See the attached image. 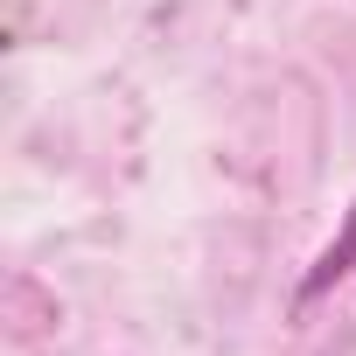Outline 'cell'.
Listing matches in <instances>:
<instances>
[{"mask_svg": "<svg viewBox=\"0 0 356 356\" xmlns=\"http://www.w3.org/2000/svg\"><path fill=\"white\" fill-rule=\"evenodd\" d=\"M8 321H15V335H49L56 328V300L35 286V280H8Z\"/></svg>", "mask_w": 356, "mask_h": 356, "instance_id": "cell-1", "label": "cell"}, {"mask_svg": "<svg viewBox=\"0 0 356 356\" xmlns=\"http://www.w3.org/2000/svg\"><path fill=\"white\" fill-rule=\"evenodd\" d=\"M349 266H356V210H349V224H342V238H335V245H328V252L314 259V273L300 280V300H321V293H328V286H335V280H342Z\"/></svg>", "mask_w": 356, "mask_h": 356, "instance_id": "cell-2", "label": "cell"}]
</instances>
